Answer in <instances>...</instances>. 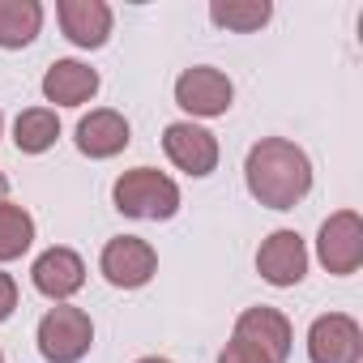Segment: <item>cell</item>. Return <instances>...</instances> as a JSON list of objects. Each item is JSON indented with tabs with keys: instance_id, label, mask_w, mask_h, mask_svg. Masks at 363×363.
<instances>
[{
	"instance_id": "277c9868",
	"label": "cell",
	"mask_w": 363,
	"mask_h": 363,
	"mask_svg": "<svg viewBox=\"0 0 363 363\" xmlns=\"http://www.w3.org/2000/svg\"><path fill=\"white\" fill-rule=\"evenodd\" d=\"M316 257H320V265H325L329 274H337V278L354 274V269L363 265V218H359L354 210H337V214L320 227V235H316Z\"/></svg>"
},
{
	"instance_id": "7c38bea8",
	"label": "cell",
	"mask_w": 363,
	"mask_h": 363,
	"mask_svg": "<svg viewBox=\"0 0 363 363\" xmlns=\"http://www.w3.org/2000/svg\"><path fill=\"white\" fill-rule=\"evenodd\" d=\"M60 30L77 48H103L111 35V9L103 0H60Z\"/></svg>"
},
{
	"instance_id": "2e32d148",
	"label": "cell",
	"mask_w": 363,
	"mask_h": 363,
	"mask_svg": "<svg viewBox=\"0 0 363 363\" xmlns=\"http://www.w3.org/2000/svg\"><path fill=\"white\" fill-rule=\"evenodd\" d=\"M56 137H60V120H56V111H48V107H30V111H22L18 124H13V145H18L22 154H43V150L56 145Z\"/></svg>"
},
{
	"instance_id": "7402d4cb",
	"label": "cell",
	"mask_w": 363,
	"mask_h": 363,
	"mask_svg": "<svg viewBox=\"0 0 363 363\" xmlns=\"http://www.w3.org/2000/svg\"><path fill=\"white\" fill-rule=\"evenodd\" d=\"M137 363H171V359H158V354H154V359H137Z\"/></svg>"
},
{
	"instance_id": "ba28073f",
	"label": "cell",
	"mask_w": 363,
	"mask_h": 363,
	"mask_svg": "<svg viewBox=\"0 0 363 363\" xmlns=\"http://www.w3.org/2000/svg\"><path fill=\"white\" fill-rule=\"evenodd\" d=\"M257 274L269 286H295L308 274V248L299 240V231H274L261 252H257Z\"/></svg>"
},
{
	"instance_id": "8fae6325",
	"label": "cell",
	"mask_w": 363,
	"mask_h": 363,
	"mask_svg": "<svg viewBox=\"0 0 363 363\" xmlns=\"http://www.w3.org/2000/svg\"><path fill=\"white\" fill-rule=\"evenodd\" d=\"M30 278H35V291H39V295L65 303V299H73V295L82 291L86 265H82V257H77L73 248H48V252L30 265Z\"/></svg>"
},
{
	"instance_id": "7a4b0ae2",
	"label": "cell",
	"mask_w": 363,
	"mask_h": 363,
	"mask_svg": "<svg viewBox=\"0 0 363 363\" xmlns=\"http://www.w3.org/2000/svg\"><path fill=\"white\" fill-rule=\"evenodd\" d=\"M111 201L120 214L128 218H145V223H167L175 210H179V189L175 179H167L162 171L154 167H133L116 179L111 189Z\"/></svg>"
},
{
	"instance_id": "44dd1931",
	"label": "cell",
	"mask_w": 363,
	"mask_h": 363,
	"mask_svg": "<svg viewBox=\"0 0 363 363\" xmlns=\"http://www.w3.org/2000/svg\"><path fill=\"white\" fill-rule=\"evenodd\" d=\"M5 197H9V179H5V171H0V206H5Z\"/></svg>"
},
{
	"instance_id": "30bf717a",
	"label": "cell",
	"mask_w": 363,
	"mask_h": 363,
	"mask_svg": "<svg viewBox=\"0 0 363 363\" xmlns=\"http://www.w3.org/2000/svg\"><path fill=\"white\" fill-rule=\"evenodd\" d=\"M162 150L179 171H189V175H210L218 167V141L201 124H167Z\"/></svg>"
},
{
	"instance_id": "e0dca14e",
	"label": "cell",
	"mask_w": 363,
	"mask_h": 363,
	"mask_svg": "<svg viewBox=\"0 0 363 363\" xmlns=\"http://www.w3.org/2000/svg\"><path fill=\"white\" fill-rule=\"evenodd\" d=\"M274 5L269 0H214L210 5V18L214 26H227V30H240V35H252L269 22Z\"/></svg>"
},
{
	"instance_id": "8992f818",
	"label": "cell",
	"mask_w": 363,
	"mask_h": 363,
	"mask_svg": "<svg viewBox=\"0 0 363 363\" xmlns=\"http://www.w3.org/2000/svg\"><path fill=\"white\" fill-rule=\"evenodd\" d=\"M308 354L312 363H359L363 359V329L346 312L316 316L308 329Z\"/></svg>"
},
{
	"instance_id": "3957f363",
	"label": "cell",
	"mask_w": 363,
	"mask_h": 363,
	"mask_svg": "<svg viewBox=\"0 0 363 363\" xmlns=\"http://www.w3.org/2000/svg\"><path fill=\"white\" fill-rule=\"evenodd\" d=\"M90 342H94V325L82 308L60 303L39 320V354L48 363H77L86 359Z\"/></svg>"
},
{
	"instance_id": "4fadbf2b",
	"label": "cell",
	"mask_w": 363,
	"mask_h": 363,
	"mask_svg": "<svg viewBox=\"0 0 363 363\" xmlns=\"http://www.w3.org/2000/svg\"><path fill=\"white\" fill-rule=\"evenodd\" d=\"M128 137H133L128 133V120L120 111H111V107H99V111H90L77 124V150L86 158H116L128 145Z\"/></svg>"
},
{
	"instance_id": "9c48e42d",
	"label": "cell",
	"mask_w": 363,
	"mask_h": 363,
	"mask_svg": "<svg viewBox=\"0 0 363 363\" xmlns=\"http://www.w3.org/2000/svg\"><path fill=\"white\" fill-rule=\"evenodd\" d=\"M235 337L240 342H248V346H257L269 363H286L291 359V320L278 312V308H248L240 320H235Z\"/></svg>"
},
{
	"instance_id": "ac0fdd59",
	"label": "cell",
	"mask_w": 363,
	"mask_h": 363,
	"mask_svg": "<svg viewBox=\"0 0 363 363\" xmlns=\"http://www.w3.org/2000/svg\"><path fill=\"white\" fill-rule=\"evenodd\" d=\"M35 244V218L22 206H0V261H18Z\"/></svg>"
},
{
	"instance_id": "52a82bcc",
	"label": "cell",
	"mask_w": 363,
	"mask_h": 363,
	"mask_svg": "<svg viewBox=\"0 0 363 363\" xmlns=\"http://www.w3.org/2000/svg\"><path fill=\"white\" fill-rule=\"evenodd\" d=\"M231 99H235V90H231L227 73H218L210 65L184 69V73H179V82H175V103L184 107V111H193V116H206V120L227 116Z\"/></svg>"
},
{
	"instance_id": "d6986e66",
	"label": "cell",
	"mask_w": 363,
	"mask_h": 363,
	"mask_svg": "<svg viewBox=\"0 0 363 363\" xmlns=\"http://www.w3.org/2000/svg\"><path fill=\"white\" fill-rule=\"evenodd\" d=\"M218 363H269L257 346H248V342H240V337H231L227 346H223V354H218Z\"/></svg>"
},
{
	"instance_id": "5b68a950",
	"label": "cell",
	"mask_w": 363,
	"mask_h": 363,
	"mask_svg": "<svg viewBox=\"0 0 363 363\" xmlns=\"http://www.w3.org/2000/svg\"><path fill=\"white\" fill-rule=\"evenodd\" d=\"M99 269H103V278L111 286L137 291V286H145L158 274V252L145 240H137V235H116V240H107V248L99 257Z\"/></svg>"
},
{
	"instance_id": "ffe728a7",
	"label": "cell",
	"mask_w": 363,
	"mask_h": 363,
	"mask_svg": "<svg viewBox=\"0 0 363 363\" xmlns=\"http://www.w3.org/2000/svg\"><path fill=\"white\" fill-rule=\"evenodd\" d=\"M18 308V282L9 274H0V320H9Z\"/></svg>"
},
{
	"instance_id": "6da1fadb",
	"label": "cell",
	"mask_w": 363,
	"mask_h": 363,
	"mask_svg": "<svg viewBox=\"0 0 363 363\" xmlns=\"http://www.w3.org/2000/svg\"><path fill=\"white\" fill-rule=\"evenodd\" d=\"M244 175H248V193L261 206H269V210H295L308 197V189H312V162L286 137L257 141L248 150Z\"/></svg>"
},
{
	"instance_id": "603a6c76",
	"label": "cell",
	"mask_w": 363,
	"mask_h": 363,
	"mask_svg": "<svg viewBox=\"0 0 363 363\" xmlns=\"http://www.w3.org/2000/svg\"><path fill=\"white\" fill-rule=\"evenodd\" d=\"M0 128H5V116H0Z\"/></svg>"
},
{
	"instance_id": "5bb4252c",
	"label": "cell",
	"mask_w": 363,
	"mask_h": 363,
	"mask_svg": "<svg viewBox=\"0 0 363 363\" xmlns=\"http://www.w3.org/2000/svg\"><path fill=\"white\" fill-rule=\"evenodd\" d=\"M99 90V73L82 60H56L48 73H43V94L48 103H60V107H82L90 103Z\"/></svg>"
},
{
	"instance_id": "9a60e30c",
	"label": "cell",
	"mask_w": 363,
	"mask_h": 363,
	"mask_svg": "<svg viewBox=\"0 0 363 363\" xmlns=\"http://www.w3.org/2000/svg\"><path fill=\"white\" fill-rule=\"evenodd\" d=\"M39 26H43L39 0H0V48L18 52V48L35 43Z\"/></svg>"
},
{
	"instance_id": "cb8c5ba5",
	"label": "cell",
	"mask_w": 363,
	"mask_h": 363,
	"mask_svg": "<svg viewBox=\"0 0 363 363\" xmlns=\"http://www.w3.org/2000/svg\"><path fill=\"white\" fill-rule=\"evenodd\" d=\"M0 363H5V354H0Z\"/></svg>"
}]
</instances>
